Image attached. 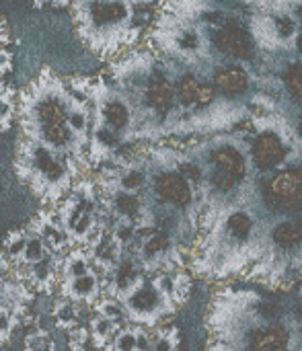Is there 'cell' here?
<instances>
[{
	"mask_svg": "<svg viewBox=\"0 0 302 351\" xmlns=\"http://www.w3.org/2000/svg\"><path fill=\"white\" fill-rule=\"evenodd\" d=\"M14 169L19 177L31 187V191L41 199V204L54 208L70 191L76 165L70 156L41 144L23 142L19 146Z\"/></svg>",
	"mask_w": 302,
	"mask_h": 351,
	"instance_id": "obj_1",
	"label": "cell"
},
{
	"mask_svg": "<svg viewBox=\"0 0 302 351\" xmlns=\"http://www.w3.org/2000/svg\"><path fill=\"white\" fill-rule=\"evenodd\" d=\"M56 216L70 239V245L93 249L107 232V212L103 208L99 187L80 181L64 195Z\"/></svg>",
	"mask_w": 302,
	"mask_h": 351,
	"instance_id": "obj_2",
	"label": "cell"
},
{
	"mask_svg": "<svg viewBox=\"0 0 302 351\" xmlns=\"http://www.w3.org/2000/svg\"><path fill=\"white\" fill-rule=\"evenodd\" d=\"M68 103L49 93L33 99L25 115V128L35 142H41L58 152H66L76 144V134L68 125Z\"/></svg>",
	"mask_w": 302,
	"mask_h": 351,
	"instance_id": "obj_3",
	"label": "cell"
},
{
	"mask_svg": "<svg viewBox=\"0 0 302 351\" xmlns=\"http://www.w3.org/2000/svg\"><path fill=\"white\" fill-rule=\"evenodd\" d=\"M119 302L128 315V321L140 327H154L175 308V304L156 286V282L146 280H142L132 292L121 296Z\"/></svg>",
	"mask_w": 302,
	"mask_h": 351,
	"instance_id": "obj_4",
	"label": "cell"
},
{
	"mask_svg": "<svg viewBox=\"0 0 302 351\" xmlns=\"http://www.w3.org/2000/svg\"><path fill=\"white\" fill-rule=\"evenodd\" d=\"M33 296L35 292L23 278L21 269L4 255V251H0V311L25 319Z\"/></svg>",
	"mask_w": 302,
	"mask_h": 351,
	"instance_id": "obj_5",
	"label": "cell"
},
{
	"mask_svg": "<svg viewBox=\"0 0 302 351\" xmlns=\"http://www.w3.org/2000/svg\"><path fill=\"white\" fill-rule=\"evenodd\" d=\"M266 206L282 216L297 218L302 212V171L286 169L278 173L264 191Z\"/></svg>",
	"mask_w": 302,
	"mask_h": 351,
	"instance_id": "obj_6",
	"label": "cell"
},
{
	"mask_svg": "<svg viewBox=\"0 0 302 351\" xmlns=\"http://www.w3.org/2000/svg\"><path fill=\"white\" fill-rule=\"evenodd\" d=\"M82 23L91 27V31H99L103 27H117L128 19V6L124 0H82Z\"/></svg>",
	"mask_w": 302,
	"mask_h": 351,
	"instance_id": "obj_7",
	"label": "cell"
},
{
	"mask_svg": "<svg viewBox=\"0 0 302 351\" xmlns=\"http://www.w3.org/2000/svg\"><path fill=\"white\" fill-rule=\"evenodd\" d=\"M60 288H62V296L66 300H72L80 306H95L105 294L103 276L95 267L80 278L60 282Z\"/></svg>",
	"mask_w": 302,
	"mask_h": 351,
	"instance_id": "obj_8",
	"label": "cell"
},
{
	"mask_svg": "<svg viewBox=\"0 0 302 351\" xmlns=\"http://www.w3.org/2000/svg\"><path fill=\"white\" fill-rule=\"evenodd\" d=\"M29 228L43 241L45 249L58 257H64L68 253V249L72 247L70 245V239L68 234L64 232L58 216H56V210H43L37 214V218L29 224Z\"/></svg>",
	"mask_w": 302,
	"mask_h": 351,
	"instance_id": "obj_9",
	"label": "cell"
},
{
	"mask_svg": "<svg viewBox=\"0 0 302 351\" xmlns=\"http://www.w3.org/2000/svg\"><path fill=\"white\" fill-rule=\"evenodd\" d=\"M60 261L62 257L47 253L43 259H39L37 263H31L27 267H19L23 278L27 280V284L33 288V292H45L49 294L54 290V286L60 284Z\"/></svg>",
	"mask_w": 302,
	"mask_h": 351,
	"instance_id": "obj_10",
	"label": "cell"
},
{
	"mask_svg": "<svg viewBox=\"0 0 302 351\" xmlns=\"http://www.w3.org/2000/svg\"><path fill=\"white\" fill-rule=\"evenodd\" d=\"M154 191L156 195L173 206H189L191 204V187L189 181L181 173H163L154 181Z\"/></svg>",
	"mask_w": 302,
	"mask_h": 351,
	"instance_id": "obj_11",
	"label": "cell"
},
{
	"mask_svg": "<svg viewBox=\"0 0 302 351\" xmlns=\"http://www.w3.org/2000/svg\"><path fill=\"white\" fill-rule=\"evenodd\" d=\"M284 154H286V150H284L280 138L274 134H262L253 146V160H255L257 169H262V171L274 169L278 162L284 160Z\"/></svg>",
	"mask_w": 302,
	"mask_h": 351,
	"instance_id": "obj_12",
	"label": "cell"
},
{
	"mask_svg": "<svg viewBox=\"0 0 302 351\" xmlns=\"http://www.w3.org/2000/svg\"><path fill=\"white\" fill-rule=\"evenodd\" d=\"M150 333L138 325H126L117 331L107 351H148Z\"/></svg>",
	"mask_w": 302,
	"mask_h": 351,
	"instance_id": "obj_13",
	"label": "cell"
},
{
	"mask_svg": "<svg viewBox=\"0 0 302 351\" xmlns=\"http://www.w3.org/2000/svg\"><path fill=\"white\" fill-rule=\"evenodd\" d=\"M216 45L220 51L237 56V58H249L251 56V43L243 29L239 27H224L216 33Z\"/></svg>",
	"mask_w": 302,
	"mask_h": 351,
	"instance_id": "obj_14",
	"label": "cell"
},
{
	"mask_svg": "<svg viewBox=\"0 0 302 351\" xmlns=\"http://www.w3.org/2000/svg\"><path fill=\"white\" fill-rule=\"evenodd\" d=\"M91 269H93L91 251L89 249H82V247H74L60 261V282L80 278V276L89 274Z\"/></svg>",
	"mask_w": 302,
	"mask_h": 351,
	"instance_id": "obj_15",
	"label": "cell"
},
{
	"mask_svg": "<svg viewBox=\"0 0 302 351\" xmlns=\"http://www.w3.org/2000/svg\"><path fill=\"white\" fill-rule=\"evenodd\" d=\"M119 329H121L119 325H115L113 321H109V319H105L101 315H95L91 319V323H89V335H91L93 346L97 350L103 351H107V348L111 346V341H113V337L117 335Z\"/></svg>",
	"mask_w": 302,
	"mask_h": 351,
	"instance_id": "obj_16",
	"label": "cell"
},
{
	"mask_svg": "<svg viewBox=\"0 0 302 351\" xmlns=\"http://www.w3.org/2000/svg\"><path fill=\"white\" fill-rule=\"evenodd\" d=\"M212 162H214L216 169H220V171L233 175L237 181H241V179L245 177V171H247L245 158H243V154H241L239 150H235V148H220V150H216V152L212 154Z\"/></svg>",
	"mask_w": 302,
	"mask_h": 351,
	"instance_id": "obj_17",
	"label": "cell"
},
{
	"mask_svg": "<svg viewBox=\"0 0 302 351\" xmlns=\"http://www.w3.org/2000/svg\"><path fill=\"white\" fill-rule=\"evenodd\" d=\"M80 308H82L80 304H76V302L64 298V300H58V304L54 306L51 317H54V321H56L58 327H62V329H66V331H72V329H76V327L82 325Z\"/></svg>",
	"mask_w": 302,
	"mask_h": 351,
	"instance_id": "obj_18",
	"label": "cell"
},
{
	"mask_svg": "<svg viewBox=\"0 0 302 351\" xmlns=\"http://www.w3.org/2000/svg\"><path fill=\"white\" fill-rule=\"evenodd\" d=\"M216 86L226 95H239L247 88V74L241 68H226L216 74Z\"/></svg>",
	"mask_w": 302,
	"mask_h": 351,
	"instance_id": "obj_19",
	"label": "cell"
},
{
	"mask_svg": "<svg viewBox=\"0 0 302 351\" xmlns=\"http://www.w3.org/2000/svg\"><path fill=\"white\" fill-rule=\"evenodd\" d=\"M146 99H148L150 107L165 113L173 103V88L167 80H154L146 90Z\"/></svg>",
	"mask_w": 302,
	"mask_h": 351,
	"instance_id": "obj_20",
	"label": "cell"
},
{
	"mask_svg": "<svg viewBox=\"0 0 302 351\" xmlns=\"http://www.w3.org/2000/svg\"><path fill=\"white\" fill-rule=\"evenodd\" d=\"M29 228H19V230H12L8 232V237L4 239L2 243V251L4 255L12 261V263H19L25 249H27V243H29Z\"/></svg>",
	"mask_w": 302,
	"mask_h": 351,
	"instance_id": "obj_21",
	"label": "cell"
},
{
	"mask_svg": "<svg viewBox=\"0 0 302 351\" xmlns=\"http://www.w3.org/2000/svg\"><path fill=\"white\" fill-rule=\"evenodd\" d=\"M95 308H97V315H101V317H105V319L113 321V323H115V325H119V327L130 325L128 315H126V311H124L121 302H119V300H115V298H111V296L101 298V300L95 304Z\"/></svg>",
	"mask_w": 302,
	"mask_h": 351,
	"instance_id": "obj_22",
	"label": "cell"
},
{
	"mask_svg": "<svg viewBox=\"0 0 302 351\" xmlns=\"http://www.w3.org/2000/svg\"><path fill=\"white\" fill-rule=\"evenodd\" d=\"M179 350V335L177 329L173 327H165L161 331H156L154 335H150V348L148 351H177Z\"/></svg>",
	"mask_w": 302,
	"mask_h": 351,
	"instance_id": "obj_23",
	"label": "cell"
},
{
	"mask_svg": "<svg viewBox=\"0 0 302 351\" xmlns=\"http://www.w3.org/2000/svg\"><path fill=\"white\" fill-rule=\"evenodd\" d=\"M103 117H105V121H107V125L111 130H121V128H126L130 115H128V109L119 101H111V103L105 105Z\"/></svg>",
	"mask_w": 302,
	"mask_h": 351,
	"instance_id": "obj_24",
	"label": "cell"
},
{
	"mask_svg": "<svg viewBox=\"0 0 302 351\" xmlns=\"http://www.w3.org/2000/svg\"><path fill=\"white\" fill-rule=\"evenodd\" d=\"M25 351H56V346L45 331H33L25 339Z\"/></svg>",
	"mask_w": 302,
	"mask_h": 351,
	"instance_id": "obj_25",
	"label": "cell"
},
{
	"mask_svg": "<svg viewBox=\"0 0 302 351\" xmlns=\"http://www.w3.org/2000/svg\"><path fill=\"white\" fill-rule=\"evenodd\" d=\"M68 333H70L68 335V348H70V351H86V343L91 339L89 327L80 325V327H76V329H72Z\"/></svg>",
	"mask_w": 302,
	"mask_h": 351,
	"instance_id": "obj_26",
	"label": "cell"
},
{
	"mask_svg": "<svg viewBox=\"0 0 302 351\" xmlns=\"http://www.w3.org/2000/svg\"><path fill=\"white\" fill-rule=\"evenodd\" d=\"M198 90H200V84H198V80H196V78H191V76L183 78V80H181V84H179V97H181V101H183L185 105L196 103V99H198Z\"/></svg>",
	"mask_w": 302,
	"mask_h": 351,
	"instance_id": "obj_27",
	"label": "cell"
},
{
	"mask_svg": "<svg viewBox=\"0 0 302 351\" xmlns=\"http://www.w3.org/2000/svg\"><path fill=\"white\" fill-rule=\"evenodd\" d=\"M288 86H290V90H292V95H294V99L302 103V68L301 66H294V68H290V72H288Z\"/></svg>",
	"mask_w": 302,
	"mask_h": 351,
	"instance_id": "obj_28",
	"label": "cell"
},
{
	"mask_svg": "<svg viewBox=\"0 0 302 351\" xmlns=\"http://www.w3.org/2000/svg\"><path fill=\"white\" fill-rule=\"evenodd\" d=\"M276 27H278V33H280L282 37H290V35L294 33V23H292L288 16H280V19L276 21Z\"/></svg>",
	"mask_w": 302,
	"mask_h": 351,
	"instance_id": "obj_29",
	"label": "cell"
},
{
	"mask_svg": "<svg viewBox=\"0 0 302 351\" xmlns=\"http://www.w3.org/2000/svg\"><path fill=\"white\" fill-rule=\"evenodd\" d=\"M212 99H214V88H212L210 84H206V86H200L196 103H200V105H208V103H212Z\"/></svg>",
	"mask_w": 302,
	"mask_h": 351,
	"instance_id": "obj_30",
	"label": "cell"
},
{
	"mask_svg": "<svg viewBox=\"0 0 302 351\" xmlns=\"http://www.w3.org/2000/svg\"><path fill=\"white\" fill-rule=\"evenodd\" d=\"M299 45H301V51H302V37H301V39H299Z\"/></svg>",
	"mask_w": 302,
	"mask_h": 351,
	"instance_id": "obj_31",
	"label": "cell"
},
{
	"mask_svg": "<svg viewBox=\"0 0 302 351\" xmlns=\"http://www.w3.org/2000/svg\"><path fill=\"white\" fill-rule=\"evenodd\" d=\"M58 2H66V0H58Z\"/></svg>",
	"mask_w": 302,
	"mask_h": 351,
	"instance_id": "obj_32",
	"label": "cell"
},
{
	"mask_svg": "<svg viewBox=\"0 0 302 351\" xmlns=\"http://www.w3.org/2000/svg\"><path fill=\"white\" fill-rule=\"evenodd\" d=\"M301 136H302V123H301Z\"/></svg>",
	"mask_w": 302,
	"mask_h": 351,
	"instance_id": "obj_33",
	"label": "cell"
}]
</instances>
